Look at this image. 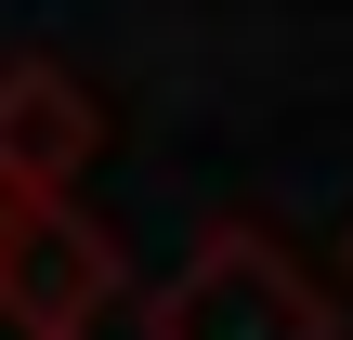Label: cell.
Returning <instances> with one entry per match:
<instances>
[{
    "label": "cell",
    "instance_id": "obj_4",
    "mask_svg": "<svg viewBox=\"0 0 353 340\" xmlns=\"http://www.w3.org/2000/svg\"><path fill=\"white\" fill-rule=\"evenodd\" d=\"M0 210H13V183H0Z\"/></svg>",
    "mask_w": 353,
    "mask_h": 340
},
{
    "label": "cell",
    "instance_id": "obj_2",
    "mask_svg": "<svg viewBox=\"0 0 353 340\" xmlns=\"http://www.w3.org/2000/svg\"><path fill=\"white\" fill-rule=\"evenodd\" d=\"M118 288H131V262L79 197H13L0 210V314L26 340H92Z\"/></svg>",
    "mask_w": 353,
    "mask_h": 340
},
{
    "label": "cell",
    "instance_id": "obj_1",
    "mask_svg": "<svg viewBox=\"0 0 353 340\" xmlns=\"http://www.w3.org/2000/svg\"><path fill=\"white\" fill-rule=\"evenodd\" d=\"M144 340H341V301L301 275L288 236L223 223V236H196V262L144 301Z\"/></svg>",
    "mask_w": 353,
    "mask_h": 340
},
{
    "label": "cell",
    "instance_id": "obj_3",
    "mask_svg": "<svg viewBox=\"0 0 353 340\" xmlns=\"http://www.w3.org/2000/svg\"><path fill=\"white\" fill-rule=\"evenodd\" d=\"M105 144V105L65 66H0V183L13 197H65Z\"/></svg>",
    "mask_w": 353,
    "mask_h": 340
}]
</instances>
